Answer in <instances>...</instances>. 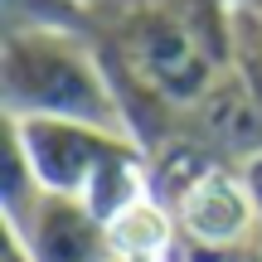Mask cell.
Masks as SVG:
<instances>
[{
    "label": "cell",
    "mask_w": 262,
    "mask_h": 262,
    "mask_svg": "<svg viewBox=\"0 0 262 262\" xmlns=\"http://www.w3.org/2000/svg\"><path fill=\"white\" fill-rule=\"evenodd\" d=\"M0 97L10 122L44 117V122H83L117 136H136L112 68L102 63L88 34H68V29L5 34Z\"/></svg>",
    "instance_id": "7a4b0ae2"
},
{
    "label": "cell",
    "mask_w": 262,
    "mask_h": 262,
    "mask_svg": "<svg viewBox=\"0 0 262 262\" xmlns=\"http://www.w3.org/2000/svg\"><path fill=\"white\" fill-rule=\"evenodd\" d=\"M194 117H199V131H204L199 146L224 150V156H233L238 165L262 150V107H257V97L233 78V68H228V73L214 83V93L194 107Z\"/></svg>",
    "instance_id": "8992f818"
},
{
    "label": "cell",
    "mask_w": 262,
    "mask_h": 262,
    "mask_svg": "<svg viewBox=\"0 0 262 262\" xmlns=\"http://www.w3.org/2000/svg\"><path fill=\"white\" fill-rule=\"evenodd\" d=\"M83 5H102V0H83Z\"/></svg>",
    "instance_id": "7c38bea8"
},
{
    "label": "cell",
    "mask_w": 262,
    "mask_h": 262,
    "mask_svg": "<svg viewBox=\"0 0 262 262\" xmlns=\"http://www.w3.org/2000/svg\"><path fill=\"white\" fill-rule=\"evenodd\" d=\"M112 39L136 88L194 112L233 68V0H126Z\"/></svg>",
    "instance_id": "6da1fadb"
},
{
    "label": "cell",
    "mask_w": 262,
    "mask_h": 262,
    "mask_svg": "<svg viewBox=\"0 0 262 262\" xmlns=\"http://www.w3.org/2000/svg\"><path fill=\"white\" fill-rule=\"evenodd\" d=\"M5 5V34H34V29H68L88 34V10L83 0H0Z\"/></svg>",
    "instance_id": "52a82bcc"
},
{
    "label": "cell",
    "mask_w": 262,
    "mask_h": 262,
    "mask_svg": "<svg viewBox=\"0 0 262 262\" xmlns=\"http://www.w3.org/2000/svg\"><path fill=\"white\" fill-rule=\"evenodd\" d=\"M5 126H10V141L19 146V156H25L29 175L39 180V189L68 194V199H83L122 150L141 146L136 136H117V131L83 126V122H44V117L10 122L5 117Z\"/></svg>",
    "instance_id": "3957f363"
},
{
    "label": "cell",
    "mask_w": 262,
    "mask_h": 262,
    "mask_svg": "<svg viewBox=\"0 0 262 262\" xmlns=\"http://www.w3.org/2000/svg\"><path fill=\"white\" fill-rule=\"evenodd\" d=\"M233 78L262 107V19L243 0H233Z\"/></svg>",
    "instance_id": "ba28073f"
},
{
    "label": "cell",
    "mask_w": 262,
    "mask_h": 262,
    "mask_svg": "<svg viewBox=\"0 0 262 262\" xmlns=\"http://www.w3.org/2000/svg\"><path fill=\"white\" fill-rule=\"evenodd\" d=\"M257 262H262V253H257Z\"/></svg>",
    "instance_id": "4fadbf2b"
},
{
    "label": "cell",
    "mask_w": 262,
    "mask_h": 262,
    "mask_svg": "<svg viewBox=\"0 0 262 262\" xmlns=\"http://www.w3.org/2000/svg\"><path fill=\"white\" fill-rule=\"evenodd\" d=\"M238 175H243V189H248V199H253V209H257V224H262V150L238 165Z\"/></svg>",
    "instance_id": "9c48e42d"
},
{
    "label": "cell",
    "mask_w": 262,
    "mask_h": 262,
    "mask_svg": "<svg viewBox=\"0 0 262 262\" xmlns=\"http://www.w3.org/2000/svg\"><path fill=\"white\" fill-rule=\"evenodd\" d=\"M175 228L189 248L199 253H243L253 238H262V224H257V209L243 189V175L228 165H214L209 175H199L185 194L175 199Z\"/></svg>",
    "instance_id": "5b68a950"
},
{
    "label": "cell",
    "mask_w": 262,
    "mask_h": 262,
    "mask_svg": "<svg viewBox=\"0 0 262 262\" xmlns=\"http://www.w3.org/2000/svg\"><path fill=\"white\" fill-rule=\"evenodd\" d=\"M112 262H136V257H112Z\"/></svg>",
    "instance_id": "8fae6325"
},
{
    "label": "cell",
    "mask_w": 262,
    "mask_h": 262,
    "mask_svg": "<svg viewBox=\"0 0 262 262\" xmlns=\"http://www.w3.org/2000/svg\"><path fill=\"white\" fill-rule=\"evenodd\" d=\"M243 5H248V10H253V15H257V19H262V0H243Z\"/></svg>",
    "instance_id": "30bf717a"
},
{
    "label": "cell",
    "mask_w": 262,
    "mask_h": 262,
    "mask_svg": "<svg viewBox=\"0 0 262 262\" xmlns=\"http://www.w3.org/2000/svg\"><path fill=\"white\" fill-rule=\"evenodd\" d=\"M19 262H112V228L68 194H39L29 209L5 219Z\"/></svg>",
    "instance_id": "277c9868"
}]
</instances>
